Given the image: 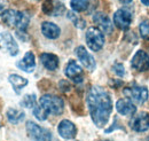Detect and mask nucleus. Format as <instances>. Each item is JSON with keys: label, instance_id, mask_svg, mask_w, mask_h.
<instances>
[{"label": "nucleus", "instance_id": "obj_22", "mask_svg": "<svg viewBox=\"0 0 149 141\" xmlns=\"http://www.w3.org/2000/svg\"><path fill=\"white\" fill-rule=\"evenodd\" d=\"M70 6L74 12H84L88 7V0H71Z\"/></svg>", "mask_w": 149, "mask_h": 141}, {"label": "nucleus", "instance_id": "obj_28", "mask_svg": "<svg viewBox=\"0 0 149 141\" xmlns=\"http://www.w3.org/2000/svg\"><path fill=\"white\" fill-rule=\"evenodd\" d=\"M122 3H130V2H132V0H119Z\"/></svg>", "mask_w": 149, "mask_h": 141}, {"label": "nucleus", "instance_id": "obj_15", "mask_svg": "<svg viewBox=\"0 0 149 141\" xmlns=\"http://www.w3.org/2000/svg\"><path fill=\"white\" fill-rule=\"evenodd\" d=\"M116 109L117 111L123 115V116H131L133 114H135L136 108L134 106V103L131 101L130 99H120L116 102Z\"/></svg>", "mask_w": 149, "mask_h": 141}, {"label": "nucleus", "instance_id": "obj_4", "mask_svg": "<svg viewBox=\"0 0 149 141\" xmlns=\"http://www.w3.org/2000/svg\"><path fill=\"white\" fill-rule=\"evenodd\" d=\"M26 132L32 141H53V135L49 130L41 127L33 122L26 123Z\"/></svg>", "mask_w": 149, "mask_h": 141}, {"label": "nucleus", "instance_id": "obj_9", "mask_svg": "<svg viewBox=\"0 0 149 141\" xmlns=\"http://www.w3.org/2000/svg\"><path fill=\"white\" fill-rule=\"evenodd\" d=\"M65 76L76 84H80L84 79L81 67L76 61H72V60L65 67Z\"/></svg>", "mask_w": 149, "mask_h": 141}, {"label": "nucleus", "instance_id": "obj_18", "mask_svg": "<svg viewBox=\"0 0 149 141\" xmlns=\"http://www.w3.org/2000/svg\"><path fill=\"white\" fill-rule=\"evenodd\" d=\"M40 61L42 66L49 71H54L58 67V57L55 54L52 53H42L40 55Z\"/></svg>", "mask_w": 149, "mask_h": 141}, {"label": "nucleus", "instance_id": "obj_25", "mask_svg": "<svg viewBox=\"0 0 149 141\" xmlns=\"http://www.w3.org/2000/svg\"><path fill=\"white\" fill-rule=\"evenodd\" d=\"M68 17H69V20H71V21L74 22V24L77 27V28L83 29V28L85 27V22H84V21H83L80 17L76 16L74 12H69V13H68Z\"/></svg>", "mask_w": 149, "mask_h": 141}, {"label": "nucleus", "instance_id": "obj_27", "mask_svg": "<svg viewBox=\"0 0 149 141\" xmlns=\"http://www.w3.org/2000/svg\"><path fill=\"white\" fill-rule=\"evenodd\" d=\"M7 8H6V3L3 1H0V16H2L6 13Z\"/></svg>", "mask_w": 149, "mask_h": 141}, {"label": "nucleus", "instance_id": "obj_29", "mask_svg": "<svg viewBox=\"0 0 149 141\" xmlns=\"http://www.w3.org/2000/svg\"><path fill=\"white\" fill-rule=\"evenodd\" d=\"M141 2L143 5H146V6H149V0H141Z\"/></svg>", "mask_w": 149, "mask_h": 141}, {"label": "nucleus", "instance_id": "obj_11", "mask_svg": "<svg viewBox=\"0 0 149 141\" xmlns=\"http://www.w3.org/2000/svg\"><path fill=\"white\" fill-rule=\"evenodd\" d=\"M76 55L77 57L79 59V61L81 62V64L90 71H93L96 67V63H95V60L94 57L86 51V48L84 46H78L76 48Z\"/></svg>", "mask_w": 149, "mask_h": 141}, {"label": "nucleus", "instance_id": "obj_21", "mask_svg": "<svg viewBox=\"0 0 149 141\" xmlns=\"http://www.w3.org/2000/svg\"><path fill=\"white\" fill-rule=\"evenodd\" d=\"M36 103H37L36 94H26V95H24V98L21 101V106L24 108H29V109H33L37 106Z\"/></svg>", "mask_w": 149, "mask_h": 141}, {"label": "nucleus", "instance_id": "obj_12", "mask_svg": "<svg viewBox=\"0 0 149 141\" xmlns=\"http://www.w3.org/2000/svg\"><path fill=\"white\" fill-rule=\"evenodd\" d=\"M131 63L136 71H147L149 69V55L143 51H138L134 54Z\"/></svg>", "mask_w": 149, "mask_h": 141}, {"label": "nucleus", "instance_id": "obj_19", "mask_svg": "<svg viewBox=\"0 0 149 141\" xmlns=\"http://www.w3.org/2000/svg\"><path fill=\"white\" fill-rule=\"evenodd\" d=\"M8 80L10 83V85L13 86L16 94H19L21 93V89L28 85V79H25L24 77L19 76V75H10L8 77Z\"/></svg>", "mask_w": 149, "mask_h": 141}, {"label": "nucleus", "instance_id": "obj_16", "mask_svg": "<svg viewBox=\"0 0 149 141\" xmlns=\"http://www.w3.org/2000/svg\"><path fill=\"white\" fill-rule=\"evenodd\" d=\"M17 68L25 72H32L36 68V59L32 52H28L22 60L17 62Z\"/></svg>", "mask_w": 149, "mask_h": 141}, {"label": "nucleus", "instance_id": "obj_26", "mask_svg": "<svg viewBox=\"0 0 149 141\" xmlns=\"http://www.w3.org/2000/svg\"><path fill=\"white\" fill-rule=\"evenodd\" d=\"M112 71H113L117 76H119V77L125 76V69H124L123 64H120V63H116V64L112 67Z\"/></svg>", "mask_w": 149, "mask_h": 141}, {"label": "nucleus", "instance_id": "obj_5", "mask_svg": "<svg viewBox=\"0 0 149 141\" xmlns=\"http://www.w3.org/2000/svg\"><path fill=\"white\" fill-rule=\"evenodd\" d=\"M85 40H86L87 46L94 52L100 51L104 45L103 32L99 28H94V27L93 28H88V30L86 31Z\"/></svg>", "mask_w": 149, "mask_h": 141}, {"label": "nucleus", "instance_id": "obj_20", "mask_svg": "<svg viewBox=\"0 0 149 141\" xmlns=\"http://www.w3.org/2000/svg\"><path fill=\"white\" fill-rule=\"evenodd\" d=\"M6 115H7V118H8L9 123H12V124L21 123V122L24 119V117H25L24 111H22V110H17V109H13V108L8 109Z\"/></svg>", "mask_w": 149, "mask_h": 141}, {"label": "nucleus", "instance_id": "obj_6", "mask_svg": "<svg viewBox=\"0 0 149 141\" xmlns=\"http://www.w3.org/2000/svg\"><path fill=\"white\" fill-rule=\"evenodd\" d=\"M0 47L3 52L8 53L10 56H15L19 53V46L13 36L7 31L0 32Z\"/></svg>", "mask_w": 149, "mask_h": 141}, {"label": "nucleus", "instance_id": "obj_30", "mask_svg": "<svg viewBox=\"0 0 149 141\" xmlns=\"http://www.w3.org/2000/svg\"><path fill=\"white\" fill-rule=\"evenodd\" d=\"M100 141H109V140H100Z\"/></svg>", "mask_w": 149, "mask_h": 141}, {"label": "nucleus", "instance_id": "obj_8", "mask_svg": "<svg viewBox=\"0 0 149 141\" xmlns=\"http://www.w3.org/2000/svg\"><path fill=\"white\" fill-rule=\"evenodd\" d=\"M132 22V13L126 8H120L113 14V23L120 30L129 29Z\"/></svg>", "mask_w": 149, "mask_h": 141}, {"label": "nucleus", "instance_id": "obj_14", "mask_svg": "<svg viewBox=\"0 0 149 141\" xmlns=\"http://www.w3.org/2000/svg\"><path fill=\"white\" fill-rule=\"evenodd\" d=\"M93 22L97 25V28L102 32H104L107 35L111 34L112 31L111 21H110V18L108 17V15H106L104 13H101V12L95 13L93 15Z\"/></svg>", "mask_w": 149, "mask_h": 141}, {"label": "nucleus", "instance_id": "obj_1", "mask_svg": "<svg viewBox=\"0 0 149 141\" xmlns=\"http://www.w3.org/2000/svg\"><path fill=\"white\" fill-rule=\"evenodd\" d=\"M86 101L93 123L100 128L104 127L112 110L110 95L100 86H92L87 93Z\"/></svg>", "mask_w": 149, "mask_h": 141}, {"label": "nucleus", "instance_id": "obj_17", "mask_svg": "<svg viewBox=\"0 0 149 141\" xmlns=\"http://www.w3.org/2000/svg\"><path fill=\"white\" fill-rule=\"evenodd\" d=\"M41 32L48 39H56L60 37L61 30L55 23L52 22H44L41 24Z\"/></svg>", "mask_w": 149, "mask_h": 141}, {"label": "nucleus", "instance_id": "obj_23", "mask_svg": "<svg viewBox=\"0 0 149 141\" xmlns=\"http://www.w3.org/2000/svg\"><path fill=\"white\" fill-rule=\"evenodd\" d=\"M140 35L143 39H149V20H143L139 25Z\"/></svg>", "mask_w": 149, "mask_h": 141}, {"label": "nucleus", "instance_id": "obj_10", "mask_svg": "<svg viewBox=\"0 0 149 141\" xmlns=\"http://www.w3.org/2000/svg\"><path fill=\"white\" fill-rule=\"evenodd\" d=\"M57 132L61 135V138H63L65 140H70L76 137L77 127L72 122H70L68 119H63L60 122L58 126H57Z\"/></svg>", "mask_w": 149, "mask_h": 141}, {"label": "nucleus", "instance_id": "obj_7", "mask_svg": "<svg viewBox=\"0 0 149 141\" xmlns=\"http://www.w3.org/2000/svg\"><path fill=\"white\" fill-rule=\"evenodd\" d=\"M124 95L131 101H135L138 103H143L148 99V91L143 86H131L124 89Z\"/></svg>", "mask_w": 149, "mask_h": 141}, {"label": "nucleus", "instance_id": "obj_3", "mask_svg": "<svg viewBox=\"0 0 149 141\" xmlns=\"http://www.w3.org/2000/svg\"><path fill=\"white\" fill-rule=\"evenodd\" d=\"M40 107L48 114V115H61L64 109V102L61 98L52 95V94H45L40 98L39 101Z\"/></svg>", "mask_w": 149, "mask_h": 141}, {"label": "nucleus", "instance_id": "obj_13", "mask_svg": "<svg viewBox=\"0 0 149 141\" xmlns=\"http://www.w3.org/2000/svg\"><path fill=\"white\" fill-rule=\"evenodd\" d=\"M131 127L132 130L136 132H145L149 128V114L148 112H140L131 121Z\"/></svg>", "mask_w": 149, "mask_h": 141}, {"label": "nucleus", "instance_id": "obj_24", "mask_svg": "<svg viewBox=\"0 0 149 141\" xmlns=\"http://www.w3.org/2000/svg\"><path fill=\"white\" fill-rule=\"evenodd\" d=\"M33 115H35V117L38 118L39 121H46L47 117H48V114L40 107V105L33 108Z\"/></svg>", "mask_w": 149, "mask_h": 141}, {"label": "nucleus", "instance_id": "obj_2", "mask_svg": "<svg viewBox=\"0 0 149 141\" xmlns=\"http://www.w3.org/2000/svg\"><path fill=\"white\" fill-rule=\"evenodd\" d=\"M1 17L8 27L15 28L19 31H25L29 24V17L26 16V14L16 9H7Z\"/></svg>", "mask_w": 149, "mask_h": 141}]
</instances>
